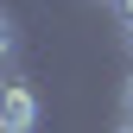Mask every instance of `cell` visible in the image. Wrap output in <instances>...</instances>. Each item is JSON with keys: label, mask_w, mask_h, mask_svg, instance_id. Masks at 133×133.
<instances>
[{"label": "cell", "mask_w": 133, "mask_h": 133, "mask_svg": "<svg viewBox=\"0 0 133 133\" xmlns=\"http://www.w3.org/2000/svg\"><path fill=\"white\" fill-rule=\"evenodd\" d=\"M0 127H6V133H32V127H38V95H32L19 76H13L6 95H0Z\"/></svg>", "instance_id": "cell-1"}, {"label": "cell", "mask_w": 133, "mask_h": 133, "mask_svg": "<svg viewBox=\"0 0 133 133\" xmlns=\"http://www.w3.org/2000/svg\"><path fill=\"white\" fill-rule=\"evenodd\" d=\"M0 51H6V63H13V57H19V25H13V19H6V25H0Z\"/></svg>", "instance_id": "cell-2"}, {"label": "cell", "mask_w": 133, "mask_h": 133, "mask_svg": "<svg viewBox=\"0 0 133 133\" xmlns=\"http://www.w3.org/2000/svg\"><path fill=\"white\" fill-rule=\"evenodd\" d=\"M121 114L133 121V70H127V82H121Z\"/></svg>", "instance_id": "cell-3"}, {"label": "cell", "mask_w": 133, "mask_h": 133, "mask_svg": "<svg viewBox=\"0 0 133 133\" xmlns=\"http://www.w3.org/2000/svg\"><path fill=\"white\" fill-rule=\"evenodd\" d=\"M121 44L133 51V13H121Z\"/></svg>", "instance_id": "cell-4"}, {"label": "cell", "mask_w": 133, "mask_h": 133, "mask_svg": "<svg viewBox=\"0 0 133 133\" xmlns=\"http://www.w3.org/2000/svg\"><path fill=\"white\" fill-rule=\"evenodd\" d=\"M114 133H133V121H127V114H121V127H114Z\"/></svg>", "instance_id": "cell-5"}, {"label": "cell", "mask_w": 133, "mask_h": 133, "mask_svg": "<svg viewBox=\"0 0 133 133\" xmlns=\"http://www.w3.org/2000/svg\"><path fill=\"white\" fill-rule=\"evenodd\" d=\"M0 133H6V127H0Z\"/></svg>", "instance_id": "cell-6"}]
</instances>
